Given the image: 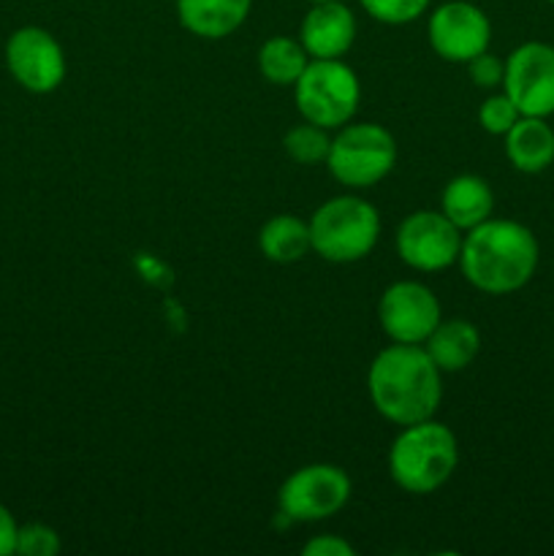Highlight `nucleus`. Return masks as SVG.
Instances as JSON below:
<instances>
[{"mask_svg":"<svg viewBox=\"0 0 554 556\" xmlns=\"http://www.w3.org/2000/svg\"><path fill=\"white\" fill-rule=\"evenodd\" d=\"M358 3L383 25H407L429 9V0H358Z\"/></svg>","mask_w":554,"mask_h":556,"instance_id":"412c9836","label":"nucleus"},{"mask_svg":"<svg viewBox=\"0 0 554 556\" xmlns=\"http://www.w3.org/2000/svg\"><path fill=\"white\" fill-rule=\"evenodd\" d=\"M459 445L445 424L427 418L411 424L391 443L389 472L407 494H432L454 476Z\"/></svg>","mask_w":554,"mask_h":556,"instance_id":"7ed1b4c3","label":"nucleus"},{"mask_svg":"<svg viewBox=\"0 0 554 556\" xmlns=\"http://www.w3.org/2000/svg\"><path fill=\"white\" fill-rule=\"evenodd\" d=\"M394 163V136L378 123L342 125L340 134L331 139L329 157H326L331 177L348 188H373L389 177Z\"/></svg>","mask_w":554,"mask_h":556,"instance_id":"423d86ee","label":"nucleus"},{"mask_svg":"<svg viewBox=\"0 0 554 556\" xmlns=\"http://www.w3.org/2000/svg\"><path fill=\"white\" fill-rule=\"evenodd\" d=\"M307 63L310 54L302 47V41L288 36L269 38V41H264V47L259 52V68L264 74V79L280 87L297 85V79L304 74Z\"/></svg>","mask_w":554,"mask_h":556,"instance_id":"6ab92c4d","label":"nucleus"},{"mask_svg":"<svg viewBox=\"0 0 554 556\" xmlns=\"http://www.w3.org/2000/svg\"><path fill=\"white\" fill-rule=\"evenodd\" d=\"M261 253L275 264H293L313 250L310 223L297 215H277L261 228L259 233Z\"/></svg>","mask_w":554,"mask_h":556,"instance_id":"a211bd4d","label":"nucleus"},{"mask_svg":"<svg viewBox=\"0 0 554 556\" xmlns=\"http://www.w3.org/2000/svg\"><path fill=\"white\" fill-rule=\"evenodd\" d=\"M505 157L521 174H541L554 163V128L546 117L521 114L505 134Z\"/></svg>","mask_w":554,"mask_h":556,"instance_id":"2eb2a0df","label":"nucleus"},{"mask_svg":"<svg viewBox=\"0 0 554 556\" xmlns=\"http://www.w3.org/2000/svg\"><path fill=\"white\" fill-rule=\"evenodd\" d=\"M250 9L253 0H177V16L185 30L210 41L239 30Z\"/></svg>","mask_w":554,"mask_h":556,"instance_id":"4468645a","label":"nucleus"},{"mask_svg":"<svg viewBox=\"0 0 554 556\" xmlns=\"http://www.w3.org/2000/svg\"><path fill=\"white\" fill-rule=\"evenodd\" d=\"M503 92L525 117L554 114V47L527 41L505 58Z\"/></svg>","mask_w":554,"mask_h":556,"instance_id":"6e6552de","label":"nucleus"},{"mask_svg":"<svg viewBox=\"0 0 554 556\" xmlns=\"http://www.w3.org/2000/svg\"><path fill=\"white\" fill-rule=\"evenodd\" d=\"M519 117H521L519 109H516V103L511 101L505 92L489 96L487 101L481 103V109H478V123H481V128L492 136L508 134Z\"/></svg>","mask_w":554,"mask_h":556,"instance_id":"4be33fe9","label":"nucleus"},{"mask_svg":"<svg viewBox=\"0 0 554 556\" xmlns=\"http://www.w3.org/2000/svg\"><path fill=\"white\" fill-rule=\"evenodd\" d=\"M424 351L438 364L440 372H459L476 362L481 351V334L465 318H440V324L424 342Z\"/></svg>","mask_w":554,"mask_h":556,"instance_id":"f3484780","label":"nucleus"},{"mask_svg":"<svg viewBox=\"0 0 554 556\" xmlns=\"http://www.w3.org/2000/svg\"><path fill=\"white\" fill-rule=\"evenodd\" d=\"M356 38V16L342 0L313 3L302 20L299 41L313 60H340Z\"/></svg>","mask_w":554,"mask_h":556,"instance_id":"ddd939ff","label":"nucleus"},{"mask_svg":"<svg viewBox=\"0 0 554 556\" xmlns=\"http://www.w3.org/2000/svg\"><path fill=\"white\" fill-rule=\"evenodd\" d=\"M60 552V538L47 525H25L16 532V554L22 556H54Z\"/></svg>","mask_w":554,"mask_h":556,"instance_id":"5701e85b","label":"nucleus"},{"mask_svg":"<svg viewBox=\"0 0 554 556\" xmlns=\"http://www.w3.org/2000/svg\"><path fill=\"white\" fill-rule=\"evenodd\" d=\"M380 329L391 337V342L402 345H424L440 324V302L427 286L413 280L394 282L383 291L378 304Z\"/></svg>","mask_w":554,"mask_h":556,"instance_id":"9b49d317","label":"nucleus"},{"mask_svg":"<svg viewBox=\"0 0 554 556\" xmlns=\"http://www.w3.org/2000/svg\"><path fill=\"white\" fill-rule=\"evenodd\" d=\"M538 239L525 223L483 220L462 239L459 266L465 280L489 296H505L532 280L538 269Z\"/></svg>","mask_w":554,"mask_h":556,"instance_id":"f03ea898","label":"nucleus"},{"mask_svg":"<svg viewBox=\"0 0 554 556\" xmlns=\"http://www.w3.org/2000/svg\"><path fill=\"white\" fill-rule=\"evenodd\" d=\"M304 556H353V546L337 535H318L302 548Z\"/></svg>","mask_w":554,"mask_h":556,"instance_id":"393cba45","label":"nucleus"},{"mask_svg":"<svg viewBox=\"0 0 554 556\" xmlns=\"http://www.w3.org/2000/svg\"><path fill=\"white\" fill-rule=\"evenodd\" d=\"M351 500V478L337 465H307L286 478L280 489V510L291 521H324L345 508Z\"/></svg>","mask_w":554,"mask_h":556,"instance_id":"0eeeda50","label":"nucleus"},{"mask_svg":"<svg viewBox=\"0 0 554 556\" xmlns=\"http://www.w3.org/2000/svg\"><path fill=\"white\" fill-rule=\"evenodd\" d=\"M369 400L386 421L396 427L427 421L438 413L443 383L438 364L429 358L424 345L383 348L369 364Z\"/></svg>","mask_w":554,"mask_h":556,"instance_id":"f257e3e1","label":"nucleus"},{"mask_svg":"<svg viewBox=\"0 0 554 556\" xmlns=\"http://www.w3.org/2000/svg\"><path fill=\"white\" fill-rule=\"evenodd\" d=\"M282 144H286V152L291 161L302 163V166H313V163H320L329 157L331 139L326 136V128L304 119L302 125H293V128L288 130Z\"/></svg>","mask_w":554,"mask_h":556,"instance_id":"aec40b11","label":"nucleus"},{"mask_svg":"<svg viewBox=\"0 0 554 556\" xmlns=\"http://www.w3.org/2000/svg\"><path fill=\"white\" fill-rule=\"evenodd\" d=\"M462 233L443 212H413L396 228V253L418 271H443L459 261Z\"/></svg>","mask_w":554,"mask_h":556,"instance_id":"1a4fd4ad","label":"nucleus"},{"mask_svg":"<svg viewBox=\"0 0 554 556\" xmlns=\"http://www.w3.org/2000/svg\"><path fill=\"white\" fill-rule=\"evenodd\" d=\"M492 188H489L487 179L476 177V174L454 177L443 188V195H440V212H443L459 231H470V228L481 226L483 220L492 217Z\"/></svg>","mask_w":554,"mask_h":556,"instance_id":"dca6fc26","label":"nucleus"},{"mask_svg":"<svg viewBox=\"0 0 554 556\" xmlns=\"http://www.w3.org/2000/svg\"><path fill=\"white\" fill-rule=\"evenodd\" d=\"M307 3H331V0H307Z\"/></svg>","mask_w":554,"mask_h":556,"instance_id":"bb28decb","label":"nucleus"},{"mask_svg":"<svg viewBox=\"0 0 554 556\" xmlns=\"http://www.w3.org/2000/svg\"><path fill=\"white\" fill-rule=\"evenodd\" d=\"M313 250L331 264H353L373 253L380 237V217L358 195H337L318 206L310 220Z\"/></svg>","mask_w":554,"mask_h":556,"instance_id":"20e7f679","label":"nucleus"},{"mask_svg":"<svg viewBox=\"0 0 554 556\" xmlns=\"http://www.w3.org/2000/svg\"><path fill=\"white\" fill-rule=\"evenodd\" d=\"M492 41V22L473 0H449L429 16V43L435 54L449 63H470L487 52Z\"/></svg>","mask_w":554,"mask_h":556,"instance_id":"9d476101","label":"nucleus"},{"mask_svg":"<svg viewBox=\"0 0 554 556\" xmlns=\"http://www.w3.org/2000/svg\"><path fill=\"white\" fill-rule=\"evenodd\" d=\"M293 92L299 114L307 123L331 130L351 123L362 98V85L342 60H310Z\"/></svg>","mask_w":554,"mask_h":556,"instance_id":"39448f33","label":"nucleus"},{"mask_svg":"<svg viewBox=\"0 0 554 556\" xmlns=\"http://www.w3.org/2000/svg\"><path fill=\"white\" fill-rule=\"evenodd\" d=\"M16 532H20V527H16L11 510L0 505V556L16 554Z\"/></svg>","mask_w":554,"mask_h":556,"instance_id":"a878e982","label":"nucleus"},{"mask_svg":"<svg viewBox=\"0 0 554 556\" xmlns=\"http://www.w3.org/2000/svg\"><path fill=\"white\" fill-rule=\"evenodd\" d=\"M11 76L30 92H52L65 79V54L58 38L36 25L20 27L5 43Z\"/></svg>","mask_w":554,"mask_h":556,"instance_id":"f8f14e48","label":"nucleus"},{"mask_svg":"<svg viewBox=\"0 0 554 556\" xmlns=\"http://www.w3.org/2000/svg\"><path fill=\"white\" fill-rule=\"evenodd\" d=\"M467 71H470V79L473 85L478 87H498L503 85V76H505V60H500L498 54H492L487 49V52L476 54V58L467 63Z\"/></svg>","mask_w":554,"mask_h":556,"instance_id":"b1692460","label":"nucleus"},{"mask_svg":"<svg viewBox=\"0 0 554 556\" xmlns=\"http://www.w3.org/2000/svg\"><path fill=\"white\" fill-rule=\"evenodd\" d=\"M549 3H552V5H554V0H549Z\"/></svg>","mask_w":554,"mask_h":556,"instance_id":"cd10ccee","label":"nucleus"}]
</instances>
